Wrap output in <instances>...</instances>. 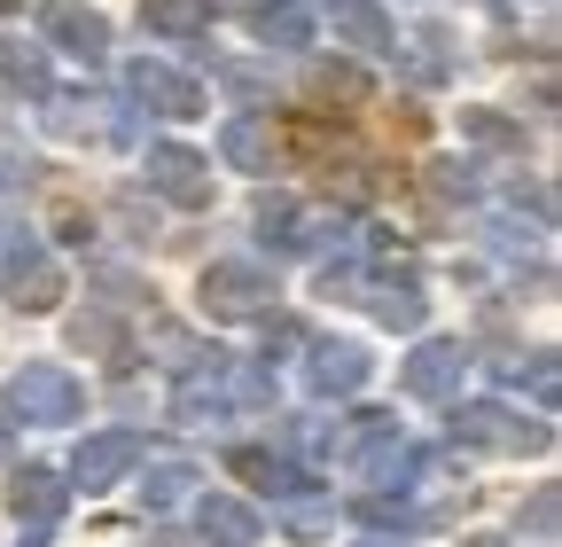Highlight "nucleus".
Instances as JSON below:
<instances>
[{
  "mask_svg": "<svg viewBox=\"0 0 562 547\" xmlns=\"http://www.w3.org/2000/svg\"><path fill=\"white\" fill-rule=\"evenodd\" d=\"M47 32H55L70 55H102V40H110L102 16H87V9H47Z\"/></svg>",
  "mask_w": 562,
  "mask_h": 547,
  "instance_id": "1",
  "label": "nucleus"
},
{
  "mask_svg": "<svg viewBox=\"0 0 562 547\" xmlns=\"http://www.w3.org/2000/svg\"><path fill=\"white\" fill-rule=\"evenodd\" d=\"M125 461H133V438H94V446L79 454V477H87V493L102 485V477H117Z\"/></svg>",
  "mask_w": 562,
  "mask_h": 547,
  "instance_id": "2",
  "label": "nucleus"
},
{
  "mask_svg": "<svg viewBox=\"0 0 562 547\" xmlns=\"http://www.w3.org/2000/svg\"><path fill=\"white\" fill-rule=\"evenodd\" d=\"M133 87H140V94H157V102H172L180 118L195 110V87H180L172 71H157V63H140V71H133Z\"/></svg>",
  "mask_w": 562,
  "mask_h": 547,
  "instance_id": "3",
  "label": "nucleus"
},
{
  "mask_svg": "<svg viewBox=\"0 0 562 547\" xmlns=\"http://www.w3.org/2000/svg\"><path fill=\"white\" fill-rule=\"evenodd\" d=\"M157 172H165V188H172V196H188V203L203 196V180H195L203 165H195V157H180V149H165V157H157Z\"/></svg>",
  "mask_w": 562,
  "mask_h": 547,
  "instance_id": "4",
  "label": "nucleus"
},
{
  "mask_svg": "<svg viewBox=\"0 0 562 547\" xmlns=\"http://www.w3.org/2000/svg\"><path fill=\"white\" fill-rule=\"evenodd\" d=\"M336 24H344L351 40H368V47H383V40H391V32H383V16H375V9H360V0H344Z\"/></svg>",
  "mask_w": 562,
  "mask_h": 547,
  "instance_id": "5",
  "label": "nucleus"
},
{
  "mask_svg": "<svg viewBox=\"0 0 562 547\" xmlns=\"http://www.w3.org/2000/svg\"><path fill=\"white\" fill-rule=\"evenodd\" d=\"M211 290H220V313H250V305H258V282H250V274H211Z\"/></svg>",
  "mask_w": 562,
  "mask_h": 547,
  "instance_id": "6",
  "label": "nucleus"
},
{
  "mask_svg": "<svg viewBox=\"0 0 562 547\" xmlns=\"http://www.w3.org/2000/svg\"><path fill=\"white\" fill-rule=\"evenodd\" d=\"M24 509H32V516H55V477H40V469L16 477V516H24Z\"/></svg>",
  "mask_w": 562,
  "mask_h": 547,
  "instance_id": "7",
  "label": "nucleus"
},
{
  "mask_svg": "<svg viewBox=\"0 0 562 547\" xmlns=\"http://www.w3.org/2000/svg\"><path fill=\"white\" fill-rule=\"evenodd\" d=\"M203 16V0H149V24H165V32H188Z\"/></svg>",
  "mask_w": 562,
  "mask_h": 547,
  "instance_id": "8",
  "label": "nucleus"
},
{
  "mask_svg": "<svg viewBox=\"0 0 562 547\" xmlns=\"http://www.w3.org/2000/svg\"><path fill=\"white\" fill-rule=\"evenodd\" d=\"M258 32L266 40H305V16L297 9H258Z\"/></svg>",
  "mask_w": 562,
  "mask_h": 547,
  "instance_id": "9",
  "label": "nucleus"
},
{
  "mask_svg": "<svg viewBox=\"0 0 562 547\" xmlns=\"http://www.w3.org/2000/svg\"><path fill=\"white\" fill-rule=\"evenodd\" d=\"M446 376H453V353H422V368H414V391H446Z\"/></svg>",
  "mask_w": 562,
  "mask_h": 547,
  "instance_id": "10",
  "label": "nucleus"
},
{
  "mask_svg": "<svg viewBox=\"0 0 562 547\" xmlns=\"http://www.w3.org/2000/svg\"><path fill=\"white\" fill-rule=\"evenodd\" d=\"M203 524H220L227 539H250V516H243V509H227V501H220V509H203Z\"/></svg>",
  "mask_w": 562,
  "mask_h": 547,
  "instance_id": "11",
  "label": "nucleus"
}]
</instances>
